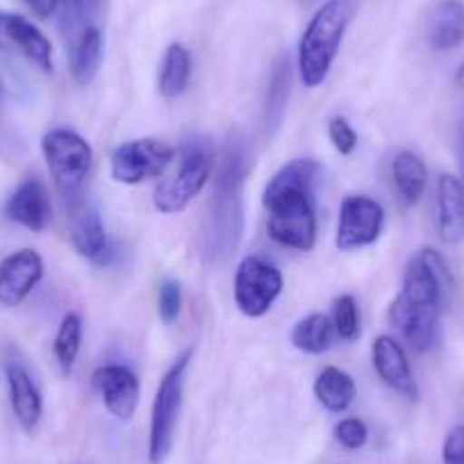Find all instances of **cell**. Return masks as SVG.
Returning <instances> with one entry per match:
<instances>
[{
  "mask_svg": "<svg viewBox=\"0 0 464 464\" xmlns=\"http://www.w3.org/2000/svg\"><path fill=\"white\" fill-rule=\"evenodd\" d=\"M324 167L316 160L298 158L285 164L265 189L269 235L280 246L312 251L316 246V187Z\"/></svg>",
  "mask_w": 464,
  "mask_h": 464,
  "instance_id": "cell-2",
  "label": "cell"
},
{
  "mask_svg": "<svg viewBox=\"0 0 464 464\" xmlns=\"http://www.w3.org/2000/svg\"><path fill=\"white\" fill-rule=\"evenodd\" d=\"M44 278V257L33 248H21L0 262V305L16 307Z\"/></svg>",
  "mask_w": 464,
  "mask_h": 464,
  "instance_id": "cell-14",
  "label": "cell"
},
{
  "mask_svg": "<svg viewBox=\"0 0 464 464\" xmlns=\"http://www.w3.org/2000/svg\"><path fill=\"white\" fill-rule=\"evenodd\" d=\"M328 137L330 144L334 146V150H337L339 155H353L360 144L358 132L353 130V126H351L343 116H333V119H330Z\"/></svg>",
  "mask_w": 464,
  "mask_h": 464,
  "instance_id": "cell-30",
  "label": "cell"
},
{
  "mask_svg": "<svg viewBox=\"0 0 464 464\" xmlns=\"http://www.w3.org/2000/svg\"><path fill=\"white\" fill-rule=\"evenodd\" d=\"M7 390H10V405L16 421L24 430L33 432L44 417V396L34 382L33 373L21 362H10L5 367Z\"/></svg>",
  "mask_w": 464,
  "mask_h": 464,
  "instance_id": "cell-17",
  "label": "cell"
},
{
  "mask_svg": "<svg viewBox=\"0 0 464 464\" xmlns=\"http://www.w3.org/2000/svg\"><path fill=\"white\" fill-rule=\"evenodd\" d=\"M428 44L437 53H450L464 44V3L441 0L428 19Z\"/></svg>",
  "mask_w": 464,
  "mask_h": 464,
  "instance_id": "cell-21",
  "label": "cell"
},
{
  "mask_svg": "<svg viewBox=\"0 0 464 464\" xmlns=\"http://www.w3.org/2000/svg\"><path fill=\"white\" fill-rule=\"evenodd\" d=\"M66 203V226H69V237L78 256L87 257L92 262H101L105 251L110 248V239L105 235L102 217L98 212L96 203L82 191L71 198H64Z\"/></svg>",
  "mask_w": 464,
  "mask_h": 464,
  "instance_id": "cell-12",
  "label": "cell"
},
{
  "mask_svg": "<svg viewBox=\"0 0 464 464\" xmlns=\"http://www.w3.org/2000/svg\"><path fill=\"white\" fill-rule=\"evenodd\" d=\"M285 280L278 266L262 257H246L235 271V303L239 312L248 319H260L274 307L278 296L283 294Z\"/></svg>",
  "mask_w": 464,
  "mask_h": 464,
  "instance_id": "cell-9",
  "label": "cell"
},
{
  "mask_svg": "<svg viewBox=\"0 0 464 464\" xmlns=\"http://www.w3.org/2000/svg\"><path fill=\"white\" fill-rule=\"evenodd\" d=\"M441 464H464V426L450 428L441 444Z\"/></svg>",
  "mask_w": 464,
  "mask_h": 464,
  "instance_id": "cell-31",
  "label": "cell"
},
{
  "mask_svg": "<svg viewBox=\"0 0 464 464\" xmlns=\"http://www.w3.org/2000/svg\"><path fill=\"white\" fill-rule=\"evenodd\" d=\"M51 194L39 178H28L21 182L5 205L7 218L30 232H42L51 221Z\"/></svg>",
  "mask_w": 464,
  "mask_h": 464,
  "instance_id": "cell-16",
  "label": "cell"
},
{
  "mask_svg": "<svg viewBox=\"0 0 464 464\" xmlns=\"http://www.w3.org/2000/svg\"><path fill=\"white\" fill-rule=\"evenodd\" d=\"M176 146L158 137H141L116 146L110 155V176L119 185H141L160 178L176 160Z\"/></svg>",
  "mask_w": 464,
  "mask_h": 464,
  "instance_id": "cell-8",
  "label": "cell"
},
{
  "mask_svg": "<svg viewBox=\"0 0 464 464\" xmlns=\"http://www.w3.org/2000/svg\"><path fill=\"white\" fill-rule=\"evenodd\" d=\"M450 285L453 276L449 265L435 248H423L405 266L403 285L387 316L417 353H426L437 343L441 307Z\"/></svg>",
  "mask_w": 464,
  "mask_h": 464,
  "instance_id": "cell-1",
  "label": "cell"
},
{
  "mask_svg": "<svg viewBox=\"0 0 464 464\" xmlns=\"http://www.w3.org/2000/svg\"><path fill=\"white\" fill-rule=\"evenodd\" d=\"M289 93H292V62H289V55H280L271 69L265 102H262V128L269 140L283 126Z\"/></svg>",
  "mask_w": 464,
  "mask_h": 464,
  "instance_id": "cell-19",
  "label": "cell"
},
{
  "mask_svg": "<svg viewBox=\"0 0 464 464\" xmlns=\"http://www.w3.org/2000/svg\"><path fill=\"white\" fill-rule=\"evenodd\" d=\"M312 392H314V399L319 401L321 408L333 414L346 412L358 396L355 381L339 367H325L316 376Z\"/></svg>",
  "mask_w": 464,
  "mask_h": 464,
  "instance_id": "cell-22",
  "label": "cell"
},
{
  "mask_svg": "<svg viewBox=\"0 0 464 464\" xmlns=\"http://www.w3.org/2000/svg\"><path fill=\"white\" fill-rule=\"evenodd\" d=\"M0 51L19 55L44 73H53L51 39L24 14L0 12Z\"/></svg>",
  "mask_w": 464,
  "mask_h": 464,
  "instance_id": "cell-11",
  "label": "cell"
},
{
  "mask_svg": "<svg viewBox=\"0 0 464 464\" xmlns=\"http://www.w3.org/2000/svg\"><path fill=\"white\" fill-rule=\"evenodd\" d=\"M93 390L101 394L102 405L116 421L128 423L140 408L141 385L132 369L123 364H105L92 373Z\"/></svg>",
  "mask_w": 464,
  "mask_h": 464,
  "instance_id": "cell-13",
  "label": "cell"
},
{
  "mask_svg": "<svg viewBox=\"0 0 464 464\" xmlns=\"http://www.w3.org/2000/svg\"><path fill=\"white\" fill-rule=\"evenodd\" d=\"M333 437L346 450H360L369 441V426L358 417H346L333 428Z\"/></svg>",
  "mask_w": 464,
  "mask_h": 464,
  "instance_id": "cell-29",
  "label": "cell"
},
{
  "mask_svg": "<svg viewBox=\"0 0 464 464\" xmlns=\"http://www.w3.org/2000/svg\"><path fill=\"white\" fill-rule=\"evenodd\" d=\"M355 14V0H325L314 12L298 42V78L307 89H316L325 82Z\"/></svg>",
  "mask_w": 464,
  "mask_h": 464,
  "instance_id": "cell-4",
  "label": "cell"
},
{
  "mask_svg": "<svg viewBox=\"0 0 464 464\" xmlns=\"http://www.w3.org/2000/svg\"><path fill=\"white\" fill-rule=\"evenodd\" d=\"M5 98V82H3V75H0V102Z\"/></svg>",
  "mask_w": 464,
  "mask_h": 464,
  "instance_id": "cell-36",
  "label": "cell"
},
{
  "mask_svg": "<svg viewBox=\"0 0 464 464\" xmlns=\"http://www.w3.org/2000/svg\"><path fill=\"white\" fill-rule=\"evenodd\" d=\"M182 312V285L173 278H164L158 292V314L167 325L176 324Z\"/></svg>",
  "mask_w": 464,
  "mask_h": 464,
  "instance_id": "cell-28",
  "label": "cell"
},
{
  "mask_svg": "<svg viewBox=\"0 0 464 464\" xmlns=\"http://www.w3.org/2000/svg\"><path fill=\"white\" fill-rule=\"evenodd\" d=\"M437 232L446 246H458L464 239V185L450 173L437 180Z\"/></svg>",
  "mask_w": 464,
  "mask_h": 464,
  "instance_id": "cell-18",
  "label": "cell"
},
{
  "mask_svg": "<svg viewBox=\"0 0 464 464\" xmlns=\"http://www.w3.org/2000/svg\"><path fill=\"white\" fill-rule=\"evenodd\" d=\"M333 324L337 330V337L343 342H355L362 334V325H360V310L358 301L353 294H342L333 301Z\"/></svg>",
  "mask_w": 464,
  "mask_h": 464,
  "instance_id": "cell-27",
  "label": "cell"
},
{
  "mask_svg": "<svg viewBox=\"0 0 464 464\" xmlns=\"http://www.w3.org/2000/svg\"><path fill=\"white\" fill-rule=\"evenodd\" d=\"M191 80V53L182 44H171L160 64L158 89L164 98H178L187 92Z\"/></svg>",
  "mask_w": 464,
  "mask_h": 464,
  "instance_id": "cell-25",
  "label": "cell"
},
{
  "mask_svg": "<svg viewBox=\"0 0 464 464\" xmlns=\"http://www.w3.org/2000/svg\"><path fill=\"white\" fill-rule=\"evenodd\" d=\"M455 155H458V169H459V182L464 185V123L458 130V144H455Z\"/></svg>",
  "mask_w": 464,
  "mask_h": 464,
  "instance_id": "cell-34",
  "label": "cell"
},
{
  "mask_svg": "<svg viewBox=\"0 0 464 464\" xmlns=\"http://www.w3.org/2000/svg\"><path fill=\"white\" fill-rule=\"evenodd\" d=\"M80 346H82V319H80L78 312H69L60 321L55 342H53V353H55L62 376H71L75 360H78Z\"/></svg>",
  "mask_w": 464,
  "mask_h": 464,
  "instance_id": "cell-26",
  "label": "cell"
},
{
  "mask_svg": "<svg viewBox=\"0 0 464 464\" xmlns=\"http://www.w3.org/2000/svg\"><path fill=\"white\" fill-rule=\"evenodd\" d=\"M21 3L28 7L30 14L37 16V19H42V21H46L55 14L62 0H21Z\"/></svg>",
  "mask_w": 464,
  "mask_h": 464,
  "instance_id": "cell-32",
  "label": "cell"
},
{
  "mask_svg": "<svg viewBox=\"0 0 464 464\" xmlns=\"http://www.w3.org/2000/svg\"><path fill=\"white\" fill-rule=\"evenodd\" d=\"M194 351H185L176 362L171 364L164 378L160 381L155 392L153 408H150V428H149V462L164 464L173 450L176 441L178 421L182 412V399H185V376L191 364Z\"/></svg>",
  "mask_w": 464,
  "mask_h": 464,
  "instance_id": "cell-6",
  "label": "cell"
},
{
  "mask_svg": "<svg viewBox=\"0 0 464 464\" xmlns=\"http://www.w3.org/2000/svg\"><path fill=\"white\" fill-rule=\"evenodd\" d=\"M42 153L57 191L64 198L80 194L93 164V150L71 128H53L42 137Z\"/></svg>",
  "mask_w": 464,
  "mask_h": 464,
  "instance_id": "cell-7",
  "label": "cell"
},
{
  "mask_svg": "<svg viewBox=\"0 0 464 464\" xmlns=\"http://www.w3.org/2000/svg\"><path fill=\"white\" fill-rule=\"evenodd\" d=\"M455 84L464 92V64H459L458 71H455Z\"/></svg>",
  "mask_w": 464,
  "mask_h": 464,
  "instance_id": "cell-35",
  "label": "cell"
},
{
  "mask_svg": "<svg viewBox=\"0 0 464 464\" xmlns=\"http://www.w3.org/2000/svg\"><path fill=\"white\" fill-rule=\"evenodd\" d=\"M385 209L372 196H348L339 208L334 246L339 251H358L381 239Z\"/></svg>",
  "mask_w": 464,
  "mask_h": 464,
  "instance_id": "cell-10",
  "label": "cell"
},
{
  "mask_svg": "<svg viewBox=\"0 0 464 464\" xmlns=\"http://www.w3.org/2000/svg\"><path fill=\"white\" fill-rule=\"evenodd\" d=\"M102 0H71V5H73V10L78 12L82 19H87V16H92L93 12L101 7Z\"/></svg>",
  "mask_w": 464,
  "mask_h": 464,
  "instance_id": "cell-33",
  "label": "cell"
},
{
  "mask_svg": "<svg viewBox=\"0 0 464 464\" xmlns=\"http://www.w3.org/2000/svg\"><path fill=\"white\" fill-rule=\"evenodd\" d=\"M392 180L403 205H417L428 185V169L412 150H401L392 160Z\"/></svg>",
  "mask_w": 464,
  "mask_h": 464,
  "instance_id": "cell-23",
  "label": "cell"
},
{
  "mask_svg": "<svg viewBox=\"0 0 464 464\" xmlns=\"http://www.w3.org/2000/svg\"><path fill=\"white\" fill-rule=\"evenodd\" d=\"M214 141L208 135H189L178 150V169L158 185L155 208L162 214H180L203 191L214 171Z\"/></svg>",
  "mask_w": 464,
  "mask_h": 464,
  "instance_id": "cell-5",
  "label": "cell"
},
{
  "mask_svg": "<svg viewBox=\"0 0 464 464\" xmlns=\"http://www.w3.org/2000/svg\"><path fill=\"white\" fill-rule=\"evenodd\" d=\"M102 57H105V39H102L101 28L87 25L80 30L69 51V69L73 82L80 87L92 84L101 71Z\"/></svg>",
  "mask_w": 464,
  "mask_h": 464,
  "instance_id": "cell-20",
  "label": "cell"
},
{
  "mask_svg": "<svg viewBox=\"0 0 464 464\" xmlns=\"http://www.w3.org/2000/svg\"><path fill=\"white\" fill-rule=\"evenodd\" d=\"M248 173V150L242 135H230L223 149L221 167L214 180L212 200L203 227V260L223 266L237 253L244 237V182Z\"/></svg>",
  "mask_w": 464,
  "mask_h": 464,
  "instance_id": "cell-3",
  "label": "cell"
},
{
  "mask_svg": "<svg viewBox=\"0 0 464 464\" xmlns=\"http://www.w3.org/2000/svg\"><path fill=\"white\" fill-rule=\"evenodd\" d=\"M337 330H334L333 319L324 312H312L296 321L292 328V343L296 351L305 355H324L333 348Z\"/></svg>",
  "mask_w": 464,
  "mask_h": 464,
  "instance_id": "cell-24",
  "label": "cell"
},
{
  "mask_svg": "<svg viewBox=\"0 0 464 464\" xmlns=\"http://www.w3.org/2000/svg\"><path fill=\"white\" fill-rule=\"evenodd\" d=\"M372 360L378 378L385 382L396 394L405 396L408 401H419V385L410 367L408 353L392 334H378L372 343Z\"/></svg>",
  "mask_w": 464,
  "mask_h": 464,
  "instance_id": "cell-15",
  "label": "cell"
}]
</instances>
